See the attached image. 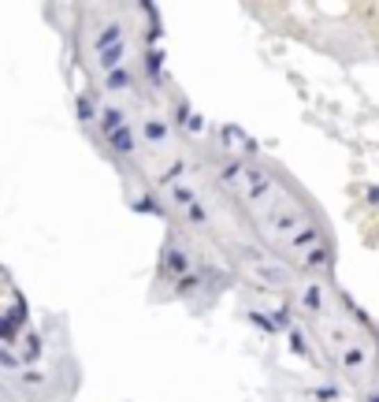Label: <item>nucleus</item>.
<instances>
[{
	"instance_id": "obj_19",
	"label": "nucleus",
	"mask_w": 379,
	"mask_h": 402,
	"mask_svg": "<svg viewBox=\"0 0 379 402\" xmlns=\"http://www.w3.org/2000/svg\"><path fill=\"white\" fill-rule=\"evenodd\" d=\"M186 127L193 130V134H201V130H204V119H201L197 112H193V116H190V123H186Z\"/></svg>"
},
{
	"instance_id": "obj_6",
	"label": "nucleus",
	"mask_w": 379,
	"mask_h": 402,
	"mask_svg": "<svg viewBox=\"0 0 379 402\" xmlns=\"http://www.w3.org/2000/svg\"><path fill=\"white\" fill-rule=\"evenodd\" d=\"M145 75L153 79V86L164 82V52L160 49H145Z\"/></svg>"
},
{
	"instance_id": "obj_7",
	"label": "nucleus",
	"mask_w": 379,
	"mask_h": 402,
	"mask_svg": "<svg viewBox=\"0 0 379 402\" xmlns=\"http://www.w3.org/2000/svg\"><path fill=\"white\" fill-rule=\"evenodd\" d=\"M41 354H45V339H41L38 332H26V350L19 354V362L30 365V362H41Z\"/></svg>"
},
{
	"instance_id": "obj_8",
	"label": "nucleus",
	"mask_w": 379,
	"mask_h": 402,
	"mask_svg": "<svg viewBox=\"0 0 379 402\" xmlns=\"http://www.w3.org/2000/svg\"><path fill=\"white\" fill-rule=\"evenodd\" d=\"M123 56H127V49H123V41H119V45L104 49L101 56H97V63H101L104 71H115V68H123Z\"/></svg>"
},
{
	"instance_id": "obj_10",
	"label": "nucleus",
	"mask_w": 379,
	"mask_h": 402,
	"mask_svg": "<svg viewBox=\"0 0 379 402\" xmlns=\"http://www.w3.org/2000/svg\"><path fill=\"white\" fill-rule=\"evenodd\" d=\"M123 123H127L123 108H104V112H101V130H104V134H112V130H119Z\"/></svg>"
},
{
	"instance_id": "obj_12",
	"label": "nucleus",
	"mask_w": 379,
	"mask_h": 402,
	"mask_svg": "<svg viewBox=\"0 0 379 402\" xmlns=\"http://www.w3.org/2000/svg\"><path fill=\"white\" fill-rule=\"evenodd\" d=\"M134 212H153V216H164V220H168V209H164V205H160V201L153 198V194L138 198V201H134Z\"/></svg>"
},
{
	"instance_id": "obj_17",
	"label": "nucleus",
	"mask_w": 379,
	"mask_h": 402,
	"mask_svg": "<svg viewBox=\"0 0 379 402\" xmlns=\"http://www.w3.org/2000/svg\"><path fill=\"white\" fill-rule=\"evenodd\" d=\"M23 362H19V354H12L8 346H0V369H19Z\"/></svg>"
},
{
	"instance_id": "obj_16",
	"label": "nucleus",
	"mask_w": 379,
	"mask_h": 402,
	"mask_svg": "<svg viewBox=\"0 0 379 402\" xmlns=\"http://www.w3.org/2000/svg\"><path fill=\"white\" fill-rule=\"evenodd\" d=\"M171 201H175L179 209H186V205H193L197 198H193V190H190V187H179V183H175V187H171Z\"/></svg>"
},
{
	"instance_id": "obj_1",
	"label": "nucleus",
	"mask_w": 379,
	"mask_h": 402,
	"mask_svg": "<svg viewBox=\"0 0 379 402\" xmlns=\"http://www.w3.org/2000/svg\"><path fill=\"white\" fill-rule=\"evenodd\" d=\"M220 179L223 187L234 190V198L249 201L253 224L268 246L279 249L287 261H294L305 272H316V276L331 272L334 254H331L328 231L283 179H275L272 171L257 164H245V160H227Z\"/></svg>"
},
{
	"instance_id": "obj_5",
	"label": "nucleus",
	"mask_w": 379,
	"mask_h": 402,
	"mask_svg": "<svg viewBox=\"0 0 379 402\" xmlns=\"http://www.w3.org/2000/svg\"><path fill=\"white\" fill-rule=\"evenodd\" d=\"M104 138H108V146H112L119 157H131L134 153V130L127 127V123L119 127V130H112V134H104Z\"/></svg>"
},
{
	"instance_id": "obj_13",
	"label": "nucleus",
	"mask_w": 379,
	"mask_h": 402,
	"mask_svg": "<svg viewBox=\"0 0 379 402\" xmlns=\"http://www.w3.org/2000/svg\"><path fill=\"white\" fill-rule=\"evenodd\" d=\"M108 90H131V71L127 68L108 71Z\"/></svg>"
},
{
	"instance_id": "obj_2",
	"label": "nucleus",
	"mask_w": 379,
	"mask_h": 402,
	"mask_svg": "<svg viewBox=\"0 0 379 402\" xmlns=\"http://www.w3.org/2000/svg\"><path fill=\"white\" fill-rule=\"evenodd\" d=\"M301 309L309 313V328L316 332V339L320 346L331 354V362L342 369L346 376H353V380H361L372 373V365H376V354H372V339H368V332H364V324H357L353 317V309L346 306L342 298H334L323 284H305L301 287Z\"/></svg>"
},
{
	"instance_id": "obj_3",
	"label": "nucleus",
	"mask_w": 379,
	"mask_h": 402,
	"mask_svg": "<svg viewBox=\"0 0 379 402\" xmlns=\"http://www.w3.org/2000/svg\"><path fill=\"white\" fill-rule=\"evenodd\" d=\"M190 265H193V261H190V254L179 242H168L164 254H160V276H164V279H182L190 272Z\"/></svg>"
},
{
	"instance_id": "obj_14",
	"label": "nucleus",
	"mask_w": 379,
	"mask_h": 402,
	"mask_svg": "<svg viewBox=\"0 0 379 402\" xmlns=\"http://www.w3.org/2000/svg\"><path fill=\"white\" fill-rule=\"evenodd\" d=\"M201 279H204L201 272H186L182 279H175V295H190V291H197Z\"/></svg>"
},
{
	"instance_id": "obj_4",
	"label": "nucleus",
	"mask_w": 379,
	"mask_h": 402,
	"mask_svg": "<svg viewBox=\"0 0 379 402\" xmlns=\"http://www.w3.org/2000/svg\"><path fill=\"white\" fill-rule=\"evenodd\" d=\"M142 134L149 138V146H168V123L160 116H145V123H142Z\"/></svg>"
},
{
	"instance_id": "obj_18",
	"label": "nucleus",
	"mask_w": 379,
	"mask_h": 402,
	"mask_svg": "<svg viewBox=\"0 0 379 402\" xmlns=\"http://www.w3.org/2000/svg\"><path fill=\"white\" fill-rule=\"evenodd\" d=\"M290 346H294L298 354H305V339H301V332H290Z\"/></svg>"
},
{
	"instance_id": "obj_9",
	"label": "nucleus",
	"mask_w": 379,
	"mask_h": 402,
	"mask_svg": "<svg viewBox=\"0 0 379 402\" xmlns=\"http://www.w3.org/2000/svg\"><path fill=\"white\" fill-rule=\"evenodd\" d=\"M119 41H123V26L119 23H112V26H104L101 34H97V49H112V45H119Z\"/></svg>"
},
{
	"instance_id": "obj_15",
	"label": "nucleus",
	"mask_w": 379,
	"mask_h": 402,
	"mask_svg": "<svg viewBox=\"0 0 379 402\" xmlns=\"http://www.w3.org/2000/svg\"><path fill=\"white\" fill-rule=\"evenodd\" d=\"M79 119L82 123H90V119H97V105L90 93H79Z\"/></svg>"
},
{
	"instance_id": "obj_11",
	"label": "nucleus",
	"mask_w": 379,
	"mask_h": 402,
	"mask_svg": "<svg viewBox=\"0 0 379 402\" xmlns=\"http://www.w3.org/2000/svg\"><path fill=\"white\" fill-rule=\"evenodd\" d=\"M19 332H23V328L15 324V317H12V313H0V346H8V343H12Z\"/></svg>"
}]
</instances>
